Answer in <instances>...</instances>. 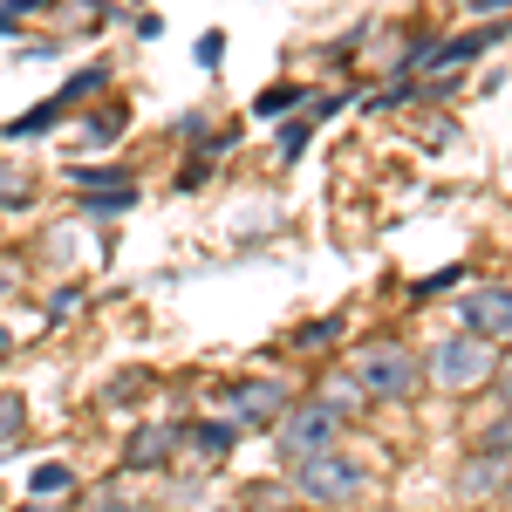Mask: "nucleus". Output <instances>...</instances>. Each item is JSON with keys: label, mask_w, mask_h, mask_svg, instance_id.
I'll return each mask as SVG.
<instances>
[{"label": "nucleus", "mask_w": 512, "mask_h": 512, "mask_svg": "<svg viewBox=\"0 0 512 512\" xmlns=\"http://www.w3.org/2000/svg\"><path fill=\"white\" fill-rule=\"evenodd\" d=\"M431 383L437 390H451V396H465L478 390V383H492L499 376V342H485V335H472V328H458V335H444L431 349Z\"/></svg>", "instance_id": "nucleus-1"}, {"label": "nucleus", "mask_w": 512, "mask_h": 512, "mask_svg": "<svg viewBox=\"0 0 512 512\" xmlns=\"http://www.w3.org/2000/svg\"><path fill=\"white\" fill-rule=\"evenodd\" d=\"M417 376H424V362L403 349V342H369V349L355 355V383H362V396L403 403V396L417 390Z\"/></svg>", "instance_id": "nucleus-2"}, {"label": "nucleus", "mask_w": 512, "mask_h": 512, "mask_svg": "<svg viewBox=\"0 0 512 512\" xmlns=\"http://www.w3.org/2000/svg\"><path fill=\"white\" fill-rule=\"evenodd\" d=\"M294 485L315 499V506H349V499H362V465L355 458H342V451H315V458H294Z\"/></svg>", "instance_id": "nucleus-3"}, {"label": "nucleus", "mask_w": 512, "mask_h": 512, "mask_svg": "<svg viewBox=\"0 0 512 512\" xmlns=\"http://www.w3.org/2000/svg\"><path fill=\"white\" fill-rule=\"evenodd\" d=\"M274 437H280V458L294 465V458H315V451H335V437H342V417L328 410V403H301V410H280V424H274Z\"/></svg>", "instance_id": "nucleus-4"}, {"label": "nucleus", "mask_w": 512, "mask_h": 512, "mask_svg": "<svg viewBox=\"0 0 512 512\" xmlns=\"http://www.w3.org/2000/svg\"><path fill=\"white\" fill-rule=\"evenodd\" d=\"M458 328H472L485 342H512V287H472L458 301Z\"/></svg>", "instance_id": "nucleus-5"}, {"label": "nucleus", "mask_w": 512, "mask_h": 512, "mask_svg": "<svg viewBox=\"0 0 512 512\" xmlns=\"http://www.w3.org/2000/svg\"><path fill=\"white\" fill-rule=\"evenodd\" d=\"M280 410H287V390L280 383H267V376L233 383V424H280Z\"/></svg>", "instance_id": "nucleus-6"}, {"label": "nucleus", "mask_w": 512, "mask_h": 512, "mask_svg": "<svg viewBox=\"0 0 512 512\" xmlns=\"http://www.w3.org/2000/svg\"><path fill=\"white\" fill-rule=\"evenodd\" d=\"M506 478H512L506 451H478L472 465L458 472V499H492V492H506Z\"/></svg>", "instance_id": "nucleus-7"}, {"label": "nucleus", "mask_w": 512, "mask_h": 512, "mask_svg": "<svg viewBox=\"0 0 512 512\" xmlns=\"http://www.w3.org/2000/svg\"><path fill=\"white\" fill-rule=\"evenodd\" d=\"M171 444H178V431H164V424L137 431V437H130V472H151V465H158V458L171 451Z\"/></svg>", "instance_id": "nucleus-8"}, {"label": "nucleus", "mask_w": 512, "mask_h": 512, "mask_svg": "<svg viewBox=\"0 0 512 512\" xmlns=\"http://www.w3.org/2000/svg\"><path fill=\"white\" fill-rule=\"evenodd\" d=\"M321 403H328L335 417H349L355 403H362V383H355V369H328V383H321Z\"/></svg>", "instance_id": "nucleus-9"}, {"label": "nucleus", "mask_w": 512, "mask_h": 512, "mask_svg": "<svg viewBox=\"0 0 512 512\" xmlns=\"http://www.w3.org/2000/svg\"><path fill=\"white\" fill-rule=\"evenodd\" d=\"M35 205V178L21 164H0V212H28Z\"/></svg>", "instance_id": "nucleus-10"}, {"label": "nucleus", "mask_w": 512, "mask_h": 512, "mask_svg": "<svg viewBox=\"0 0 512 512\" xmlns=\"http://www.w3.org/2000/svg\"><path fill=\"white\" fill-rule=\"evenodd\" d=\"M21 431H28V403L21 396H0V444H14Z\"/></svg>", "instance_id": "nucleus-11"}, {"label": "nucleus", "mask_w": 512, "mask_h": 512, "mask_svg": "<svg viewBox=\"0 0 512 512\" xmlns=\"http://www.w3.org/2000/svg\"><path fill=\"white\" fill-rule=\"evenodd\" d=\"M192 444H198V451H226V444H233V424H198Z\"/></svg>", "instance_id": "nucleus-12"}, {"label": "nucleus", "mask_w": 512, "mask_h": 512, "mask_svg": "<svg viewBox=\"0 0 512 512\" xmlns=\"http://www.w3.org/2000/svg\"><path fill=\"white\" fill-rule=\"evenodd\" d=\"M485 451H506V458H512V403L499 410V424L485 431Z\"/></svg>", "instance_id": "nucleus-13"}, {"label": "nucleus", "mask_w": 512, "mask_h": 512, "mask_svg": "<svg viewBox=\"0 0 512 512\" xmlns=\"http://www.w3.org/2000/svg\"><path fill=\"white\" fill-rule=\"evenodd\" d=\"M62 485H69V465H41V472H35V492H41V499H48V492H62Z\"/></svg>", "instance_id": "nucleus-14"}, {"label": "nucleus", "mask_w": 512, "mask_h": 512, "mask_svg": "<svg viewBox=\"0 0 512 512\" xmlns=\"http://www.w3.org/2000/svg\"><path fill=\"white\" fill-rule=\"evenodd\" d=\"M301 144H308V123H287V130H280V158L294 164V158H301Z\"/></svg>", "instance_id": "nucleus-15"}, {"label": "nucleus", "mask_w": 512, "mask_h": 512, "mask_svg": "<svg viewBox=\"0 0 512 512\" xmlns=\"http://www.w3.org/2000/svg\"><path fill=\"white\" fill-rule=\"evenodd\" d=\"M89 512H137V506H130L123 492H96V499H89Z\"/></svg>", "instance_id": "nucleus-16"}, {"label": "nucleus", "mask_w": 512, "mask_h": 512, "mask_svg": "<svg viewBox=\"0 0 512 512\" xmlns=\"http://www.w3.org/2000/svg\"><path fill=\"white\" fill-rule=\"evenodd\" d=\"M287 103H301V89H267L260 96V110H287Z\"/></svg>", "instance_id": "nucleus-17"}, {"label": "nucleus", "mask_w": 512, "mask_h": 512, "mask_svg": "<svg viewBox=\"0 0 512 512\" xmlns=\"http://www.w3.org/2000/svg\"><path fill=\"white\" fill-rule=\"evenodd\" d=\"M492 383H499V390H506V403H512V355L499 362V376H492Z\"/></svg>", "instance_id": "nucleus-18"}, {"label": "nucleus", "mask_w": 512, "mask_h": 512, "mask_svg": "<svg viewBox=\"0 0 512 512\" xmlns=\"http://www.w3.org/2000/svg\"><path fill=\"white\" fill-rule=\"evenodd\" d=\"M499 506H506V512H512V478H506V492H499Z\"/></svg>", "instance_id": "nucleus-19"}, {"label": "nucleus", "mask_w": 512, "mask_h": 512, "mask_svg": "<svg viewBox=\"0 0 512 512\" xmlns=\"http://www.w3.org/2000/svg\"><path fill=\"white\" fill-rule=\"evenodd\" d=\"M478 7H485V14H492V7H512V0H478Z\"/></svg>", "instance_id": "nucleus-20"}, {"label": "nucleus", "mask_w": 512, "mask_h": 512, "mask_svg": "<svg viewBox=\"0 0 512 512\" xmlns=\"http://www.w3.org/2000/svg\"><path fill=\"white\" fill-rule=\"evenodd\" d=\"M0 355H7V335H0Z\"/></svg>", "instance_id": "nucleus-21"}, {"label": "nucleus", "mask_w": 512, "mask_h": 512, "mask_svg": "<svg viewBox=\"0 0 512 512\" xmlns=\"http://www.w3.org/2000/svg\"><path fill=\"white\" fill-rule=\"evenodd\" d=\"M315 512H335V506H315Z\"/></svg>", "instance_id": "nucleus-22"}]
</instances>
